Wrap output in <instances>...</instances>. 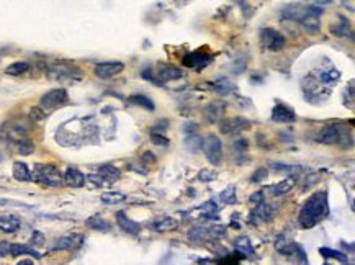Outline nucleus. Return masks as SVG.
Here are the masks:
<instances>
[{
	"label": "nucleus",
	"mask_w": 355,
	"mask_h": 265,
	"mask_svg": "<svg viewBox=\"0 0 355 265\" xmlns=\"http://www.w3.org/2000/svg\"><path fill=\"white\" fill-rule=\"evenodd\" d=\"M329 215V205H327V192H316L308 198L306 203L303 205L298 221L303 228H315L318 223L322 221Z\"/></svg>",
	"instance_id": "f257e3e1"
},
{
	"label": "nucleus",
	"mask_w": 355,
	"mask_h": 265,
	"mask_svg": "<svg viewBox=\"0 0 355 265\" xmlns=\"http://www.w3.org/2000/svg\"><path fill=\"white\" fill-rule=\"evenodd\" d=\"M32 178L46 187H61L64 183L61 170L53 164H36Z\"/></svg>",
	"instance_id": "f03ea898"
},
{
	"label": "nucleus",
	"mask_w": 355,
	"mask_h": 265,
	"mask_svg": "<svg viewBox=\"0 0 355 265\" xmlns=\"http://www.w3.org/2000/svg\"><path fill=\"white\" fill-rule=\"evenodd\" d=\"M347 137L352 139V134L347 136V128L342 125H327L326 128H322V131L318 134V142L322 144H339V146H351L347 142Z\"/></svg>",
	"instance_id": "7ed1b4c3"
},
{
	"label": "nucleus",
	"mask_w": 355,
	"mask_h": 265,
	"mask_svg": "<svg viewBox=\"0 0 355 265\" xmlns=\"http://www.w3.org/2000/svg\"><path fill=\"white\" fill-rule=\"evenodd\" d=\"M202 149L205 152V156H207L210 164L219 166L221 162H223V142H221L219 136L213 134V132L203 136L202 137Z\"/></svg>",
	"instance_id": "20e7f679"
},
{
	"label": "nucleus",
	"mask_w": 355,
	"mask_h": 265,
	"mask_svg": "<svg viewBox=\"0 0 355 265\" xmlns=\"http://www.w3.org/2000/svg\"><path fill=\"white\" fill-rule=\"evenodd\" d=\"M68 100L69 99H68V92H66V89H54L41 97L39 106H41V110L51 111V110H56V108H59V106L66 105Z\"/></svg>",
	"instance_id": "39448f33"
},
{
	"label": "nucleus",
	"mask_w": 355,
	"mask_h": 265,
	"mask_svg": "<svg viewBox=\"0 0 355 265\" xmlns=\"http://www.w3.org/2000/svg\"><path fill=\"white\" fill-rule=\"evenodd\" d=\"M260 43L264 48L270 49V51H280L285 48L284 34L274 28H262L260 30Z\"/></svg>",
	"instance_id": "423d86ee"
},
{
	"label": "nucleus",
	"mask_w": 355,
	"mask_h": 265,
	"mask_svg": "<svg viewBox=\"0 0 355 265\" xmlns=\"http://www.w3.org/2000/svg\"><path fill=\"white\" fill-rule=\"evenodd\" d=\"M250 128V121L243 116H233V118H226L223 121H219V131L223 134H239L246 130Z\"/></svg>",
	"instance_id": "0eeeda50"
},
{
	"label": "nucleus",
	"mask_w": 355,
	"mask_h": 265,
	"mask_svg": "<svg viewBox=\"0 0 355 265\" xmlns=\"http://www.w3.org/2000/svg\"><path fill=\"white\" fill-rule=\"evenodd\" d=\"M272 121H275V123H295L296 113L288 105L279 103L274 106V111H272Z\"/></svg>",
	"instance_id": "6e6552de"
},
{
	"label": "nucleus",
	"mask_w": 355,
	"mask_h": 265,
	"mask_svg": "<svg viewBox=\"0 0 355 265\" xmlns=\"http://www.w3.org/2000/svg\"><path fill=\"white\" fill-rule=\"evenodd\" d=\"M212 63V54L203 53V51H195L192 54H187L183 58V64L187 67H193V69H203Z\"/></svg>",
	"instance_id": "1a4fd4ad"
},
{
	"label": "nucleus",
	"mask_w": 355,
	"mask_h": 265,
	"mask_svg": "<svg viewBox=\"0 0 355 265\" xmlns=\"http://www.w3.org/2000/svg\"><path fill=\"white\" fill-rule=\"evenodd\" d=\"M125 69V64L118 63V61H111V63H100L95 66V74L100 79H110L113 75L120 74Z\"/></svg>",
	"instance_id": "9d476101"
},
{
	"label": "nucleus",
	"mask_w": 355,
	"mask_h": 265,
	"mask_svg": "<svg viewBox=\"0 0 355 265\" xmlns=\"http://www.w3.org/2000/svg\"><path fill=\"white\" fill-rule=\"evenodd\" d=\"M226 111V103L221 100H214L212 103L207 105V108L203 110V118L208 121V123H216L219 121V118L223 116V113Z\"/></svg>",
	"instance_id": "9b49d317"
},
{
	"label": "nucleus",
	"mask_w": 355,
	"mask_h": 265,
	"mask_svg": "<svg viewBox=\"0 0 355 265\" xmlns=\"http://www.w3.org/2000/svg\"><path fill=\"white\" fill-rule=\"evenodd\" d=\"M49 77L56 79V80H75L80 79V72L79 69H71V67H64V66H56V67L49 69Z\"/></svg>",
	"instance_id": "f8f14e48"
},
{
	"label": "nucleus",
	"mask_w": 355,
	"mask_h": 265,
	"mask_svg": "<svg viewBox=\"0 0 355 265\" xmlns=\"http://www.w3.org/2000/svg\"><path fill=\"white\" fill-rule=\"evenodd\" d=\"M116 223H118V226H120L123 231L128 232V234H133V236H136V234L141 232V224L130 220V218L126 216L125 211H118L116 213Z\"/></svg>",
	"instance_id": "ddd939ff"
},
{
	"label": "nucleus",
	"mask_w": 355,
	"mask_h": 265,
	"mask_svg": "<svg viewBox=\"0 0 355 265\" xmlns=\"http://www.w3.org/2000/svg\"><path fill=\"white\" fill-rule=\"evenodd\" d=\"M182 70L177 69L176 66H162L161 70H157V85H162V82H169V80H177L182 77Z\"/></svg>",
	"instance_id": "4468645a"
},
{
	"label": "nucleus",
	"mask_w": 355,
	"mask_h": 265,
	"mask_svg": "<svg viewBox=\"0 0 355 265\" xmlns=\"http://www.w3.org/2000/svg\"><path fill=\"white\" fill-rule=\"evenodd\" d=\"M63 178L66 185H69L72 188H80L85 185V175L82 174L80 170H77L75 167H69V169L64 172Z\"/></svg>",
	"instance_id": "2eb2a0df"
},
{
	"label": "nucleus",
	"mask_w": 355,
	"mask_h": 265,
	"mask_svg": "<svg viewBox=\"0 0 355 265\" xmlns=\"http://www.w3.org/2000/svg\"><path fill=\"white\" fill-rule=\"evenodd\" d=\"M82 234H68V236H63L56 242L54 249H61V251H72V249H77L82 244Z\"/></svg>",
	"instance_id": "dca6fc26"
},
{
	"label": "nucleus",
	"mask_w": 355,
	"mask_h": 265,
	"mask_svg": "<svg viewBox=\"0 0 355 265\" xmlns=\"http://www.w3.org/2000/svg\"><path fill=\"white\" fill-rule=\"evenodd\" d=\"M20 226H22V221H20L18 216H15V215H2L0 216V231L12 234V232H17L20 229Z\"/></svg>",
	"instance_id": "f3484780"
},
{
	"label": "nucleus",
	"mask_w": 355,
	"mask_h": 265,
	"mask_svg": "<svg viewBox=\"0 0 355 265\" xmlns=\"http://www.w3.org/2000/svg\"><path fill=\"white\" fill-rule=\"evenodd\" d=\"M99 175L102 180H104V183H115L116 180H120V170L116 169L115 166H111V164H105V166H102L100 169H99Z\"/></svg>",
	"instance_id": "a211bd4d"
},
{
	"label": "nucleus",
	"mask_w": 355,
	"mask_h": 265,
	"mask_svg": "<svg viewBox=\"0 0 355 265\" xmlns=\"http://www.w3.org/2000/svg\"><path fill=\"white\" fill-rule=\"evenodd\" d=\"M254 216H255V223L257 221H269L275 216V208L264 201V203H260V205H257L255 211L252 213V218Z\"/></svg>",
	"instance_id": "6ab92c4d"
},
{
	"label": "nucleus",
	"mask_w": 355,
	"mask_h": 265,
	"mask_svg": "<svg viewBox=\"0 0 355 265\" xmlns=\"http://www.w3.org/2000/svg\"><path fill=\"white\" fill-rule=\"evenodd\" d=\"M295 183H296V177L295 175H290V177L284 178L282 182H279L277 185L272 187V195H275V197L285 195V193H288L293 187H295Z\"/></svg>",
	"instance_id": "aec40b11"
},
{
	"label": "nucleus",
	"mask_w": 355,
	"mask_h": 265,
	"mask_svg": "<svg viewBox=\"0 0 355 265\" xmlns=\"http://www.w3.org/2000/svg\"><path fill=\"white\" fill-rule=\"evenodd\" d=\"M300 23L305 27V30H308L311 34H316V33H320V28H321V25H320V18L315 17V15H311V13H308L306 12V8H305V15L301 17L300 20Z\"/></svg>",
	"instance_id": "412c9836"
},
{
	"label": "nucleus",
	"mask_w": 355,
	"mask_h": 265,
	"mask_svg": "<svg viewBox=\"0 0 355 265\" xmlns=\"http://www.w3.org/2000/svg\"><path fill=\"white\" fill-rule=\"evenodd\" d=\"M13 178L18 182H30L32 180V172H30L28 166L25 162H15L13 169H12Z\"/></svg>",
	"instance_id": "4be33fe9"
},
{
	"label": "nucleus",
	"mask_w": 355,
	"mask_h": 265,
	"mask_svg": "<svg viewBox=\"0 0 355 265\" xmlns=\"http://www.w3.org/2000/svg\"><path fill=\"white\" fill-rule=\"evenodd\" d=\"M177 226H178V223L174 220V218H171V216H166V218H162V220H157L156 223L152 224L154 231H157V232L174 231V229H177Z\"/></svg>",
	"instance_id": "5701e85b"
},
{
	"label": "nucleus",
	"mask_w": 355,
	"mask_h": 265,
	"mask_svg": "<svg viewBox=\"0 0 355 265\" xmlns=\"http://www.w3.org/2000/svg\"><path fill=\"white\" fill-rule=\"evenodd\" d=\"M8 254H10V256H32L35 259L41 257L39 254L35 251V249L28 247V246H23V244H10Z\"/></svg>",
	"instance_id": "b1692460"
},
{
	"label": "nucleus",
	"mask_w": 355,
	"mask_h": 265,
	"mask_svg": "<svg viewBox=\"0 0 355 265\" xmlns=\"http://www.w3.org/2000/svg\"><path fill=\"white\" fill-rule=\"evenodd\" d=\"M85 224H87V226H89L90 229H95V231H102V232L110 231V223H108L106 220H104V218L99 216V215L90 216L89 220L85 221Z\"/></svg>",
	"instance_id": "393cba45"
},
{
	"label": "nucleus",
	"mask_w": 355,
	"mask_h": 265,
	"mask_svg": "<svg viewBox=\"0 0 355 265\" xmlns=\"http://www.w3.org/2000/svg\"><path fill=\"white\" fill-rule=\"evenodd\" d=\"M100 200L105 203V205H120V203L126 201V195L121 192H105L102 193Z\"/></svg>",
	"instance_id": "a878e982"
},
{
	"label": "nucleus",
	"mask_w": 355,
	"mask_h": 265,
	"mask_svg": "<svg viewBox=\"0 0 355 265\" xmlns=\"http://www.w3.org/2000/svg\"><path fill=\"white\" fill-rule=\"evenodd\" d=\"M213 89L218 92L219 95H228V94H233L236 92V85L231 82L229 79H218L216 82L213 84Z\"/></svg>",
	"instance_id": "bb28decb"
},
{
	"label": "nucleus",
	"mask_w": 355,
	"mask_h": 265,
	"mask_svg": "<svg viewBox=\"0 0 355 265\" xmlns=\"http://www.w3.org/2000/svg\"><path fill=\"white\" fill-rule=\"evenodd\" d=\"M331 33L336 34V36H349V34H351V25H349L347 18L339 17V23L332 25Z\"/></svg>",
	"instance_id": "cd10ccee"
},
{
	"label": "nucleus",
	"mask_w": 355,
	"mask_h": 265,
	"mask_svg": "<svg viewBox=\"0 0 355 265\" xmlns=\"http://www.w3.org/2000/svg\"><path fill=\"white\" fill-rule=\"evenodd\" d=\"M234 246L236 249L241 252V256L243 254H246L248 257H254V249H252V244L249 241V237H239V239H236V242H234Z\"/></svg>",
	"instance_id": "c85d7f7f"
},
{
	"label": "nucleus",
	"mask_w": 355,
	"mask_h": 265,
	"mask_svg": "<svg viewBox=\"0 0 355 265\" xmlns=\"http://www.w3.org/2000/svg\"><path fill=\"white\" fill-rule=\"evenodd\" d=\"M130 101H131V103L138 105V106H142V108L147 110V111H154L152 100L149 99V97H146V95H131V97H130Z\"/></svg>",
	"instance_id": "c756f323"
},
{
	"label": "nucleus",
	"mask_w": 355,
	"mask_h": 265,
	"mask_svg": "<svg viewBox=\"0 0 355 265\" xmlns=\"http://www.w3.org/2000/svg\"><path fill=\"white\" fill-rule=\"evenodd\" d=\"M320 254L322 257H326V259H336V261L339 262H342V264H347L349 262V259L346 254H342V252H339V251H334V249H329V247H321L320 249Z\"/></svg>",
	"instance_id": "7c9ffc66"
},
{
	"label": "nucleus",
	"mask_w": 355,
	"mask_h": 265,
	"mask_svg": "<svg viewBox=\"0 0 355 265\" xmlns=\"http://www.w3.org/2000/svg\"><path fill=\"white\" fill-rule=\"evenodd\" d=\"M27 70H30V64L25 63V61H17V63L10 64L7 69H5V72L8 75H20V74H25Z\"/></svg>",
	"instance_id": "2f4dec72"
},
{
	"label": "nucleus",
	"mask_w": 355,
	"mask_h": 265,
	"mask_svg": "<svg viewBox=\"0 0 355 265\" xmlns=\"http://www.w3.org/2000/svg\"><path fill=\"white\" fill-rule=\"evenodd\" d=\"M15 142H17V151L22 156H30V154H33V152H35V144L30 139H27V137H23V139H18Z\"/></svg>",
	"instance_id": "473e14b6"
},
{
	"label": "nucleus",
	"mask_w": 355,
	"mask_h": 265,
	"mask_svg": "<svg viewBox=\"0 0 355 265\" xmlns=\"http://www.w3.org/2000/svg\"><path fill=\"white\" fill-rule=\"evenodd\" d=\"M185 147L192 152H197L198 149H202V137H200L198 134L187 136V139H185Z\"/></svg>",
	"instance_id": "72a5a7b5"
},
{
	"label": "nucleus",
	"mask_w": 355,
	"mask_h": 265,
	"mask_svg": "<svg viewBox=\"0 0 355 265\" xmlns=\"http://www.w3.org/2000/svg\"><path fill=\"white\" fill-rule=\"evenodd\" d=\"M219 200L223 203H229V205H234V203H238V198H236V188L234 187H228L226 190H223L219 193Z\"/></svg>",
	"instance_id": "f704fd0d"
},
{
	"label": "nucleus",
	"mask_w": 355,
	"mask_h": 265,
	"mask_svg": "<svg viewBox=\"0 0 355 265\" xmlns=\"http://www.w3.org/2000/svg\"><path fill=\"white\" fill-rule=\"evenodd\" d=\"M216 177H218V174H216L214 170H210V169L200 170V174H198V178L202 182H213V180H216Z\"/></svg>",
	"instance_id": "c9c22d12"
},
{
	"label": "nucleus",
	"mask_w": 355,
	"mask_h": 265,
	"mask_svg": "<svg viewBox=\"0 0 355 265\" xmlns=\"http://www.w3.org/2000/svg\"><path fill=\"white\" fill-rule=\"evenodd\" d=\"M267 175H269V170H267L265 167H260V169H257V170L254 172V175H252L250 180L255 182V183H259V182H262V180H265Z\"/></svg>",
	"instance_id": "e433bc0d"
},
{
	"label": "nucleus",
	"mask_w": 355,
	"mask_h": 265,
	"mask_svg": "<svg viewBox=\"0 0 355 265\" xmlns=\"http://www.w3.org/2000/svg\"><path fill=\"white\" fill-rule=\"evenodd\" d=\"M151 142L156 146H169L167 137L162 134H157V132H151Z\"/></svg>",
	"instance_id": "4c0bfd02"
},
{
	"label": "nucleus",
	"mask_w": 355,
	"mask_h": 265,
	"mask_svg": "<svg viewBox=\"0 0 355 265\" xmlns=\"http://www.w3.org/2000/svg\"><path fill=\"white\" fill-rule=\"evenodd\" d=\"M270 167L274 170H284V172H290V170H295V166H286V164H280V162H272Z\"/></svg>",
	"instance_id": "58836bf2"
},
{
	"label": "nucleus",
	"mask_w": 355,
	"mask_h": 265,
	"mask_svg": "<svg viewBox=\"0 0 355 265\" xmlns=\"http://www.w3.org/2000/svg\"><path fill=\"white\" fill-rule=\"evenodd\" d=\"M85 182H90L92 185L94 187H102L104 185V180H102V178L99 177V175H94V174H90V175H85Z\"/></svg>",
	"instance_id": "ea45409f"
},
{
	"label": "nucleus",
	"mask_w": 355,
	"mask_h": 265,
	"mask_svg": "<svg viewBox=\"0 0 355 265\" xmlns=\"http://www.w3.org/2000/svg\"><path fill=\"white\" fill-rule=\"evenodd\" d=\"M141 162H142L144 166H147V164H154V162H156V156H154L151 151L144 152V154L141 156Z\"/></svg>",
	"instance_id": "a19ab883"
},
{
	"label": "nucleus",
	"mask_w": 355,
	"mask_h": 265,
	"mask_svg": "<svg viewBox=\"0 0 355 265\" xmlns=\"http://www.w3.org/2000/svg\"><path fill=\"white\" fill-rule=\"evenodd\" d=\"M248 147H249L248 139H238L234 142V149L238 152H246V151H248Z\"/></svg>",
	"instance_id": "79ce46f5"
},
{
	"label": "nucleus",
	"mask_w": 355,
	"mask_h": 265,
	"mask_svg": "<svg viewBox=\"0 0 355 265\" xmlns=\"http://www.w3.org/2000/svg\"><path fill=\"white\" fill-rule=\"evenodd\" d=\"M30 118H32L33 121L43 120L44 118V111L41 108H32V111H30Z\"/></svg>",
	"instance_id": "37998d69"
},
{
	"label": "nucleus",
	"mask_w": 355,
	"mask_h": 265,
	"mask_svg": "<svg viewBox=\"0 0 355 265\" xmlns=\"http://www.w3.org/2000/svg\"><path fill=\"white\" fill-rule=\"evenodd\" d=\"M200 210H203V211H210V215H213V213L218 211V206L214 205V201H207V203H203V205L200 206Z\"/></svg>",
	"instance_id": "c03bdc74"
},
{
	"label": "nucleus",
	"mask_w": 355,
	"mask_h": 265,
	"mask_svg": "<svg viewBox=\"0 0 355 265\" xmlns=\"http://www.w3.org/2000/svg\"><path fill=\"white\" fill-rule=\"evenodd\" d=\"M249 200H250L252 203H255V205H260V203L265 201V200H264V193H262V192H257V193H254V195H250Z\"/></svg>",
	"instance_id": "a18cd8bd"
},
{
	"label": "nucleus",
	"mask_w": 355,
	"mask_h": 265,
	"mask_svg": "<svg viewBox=\"0 0 355 265\" xmlns=\"http://www.w3.org/2000/svg\"><path fill=\"white\" fill-rule=\"evenodd\" d=\"M43 234L41 232H35L33 234V237H32V242L35 244V246H41V244H43Z\"/></svg>",
	"instance_id": "49530a36"
},
{
	"label": "nucleus",
	"mask_w": 355,
	"mask_h": 265,
	"mask_svg": "<svg viewBox=\"0 0 355 265\" xmlns=\"http://www.w3.org/2000/svg\"><path fill=\"white\" fill-rule=\"evenodd\" d=\"M10 251V242H0V257L7 256Z\"/></svg>",
	"instance_id": "de8ad7c7"
},
{
	"label": "nucleus",
	"mask_w": 355,
	"mask_h": 265,
	"mask_svg": "<svg viewBox=\"0 0 355 265\" xmlns=\"http://www.w3.org/2000/svg\"><path fill=\"white\" fill-rule=\"evenodd\" d=\"M17 265H33V261H30V259H25V261H20Z\"/></svg>",
	"instance_id": "09e8293b"
},
{
	"label": "nucleus",
	"mask_w": 355,
	"mask_h": 265,
	"mask_svg": "<svg viewBox=\"0 0 355 265\" xmlns=\"http://www.w3.org/2000/svg\"><path fill=\"white\" fill-rule=\"evenodd\" d=\"M200 264H202V265H216V264L212 262V261H200Z\"/></svg>",
	"instance_id": "8fccbe9b"
},
{
	"label": "nucleus",
	"mask_w": 355,
	"mask_h": 265,
	"mask_svg": "<svg viewBox=\"0 0 355 265\" xmlns=\"http://www.w3.org/2000/svg\"><path fill=\"white\" fill-rule=\"evenodd\" d=\"M324 265H329V264H324Z\"/></svg>",
	"instance_id": "3c124183"
}]
</instances>
